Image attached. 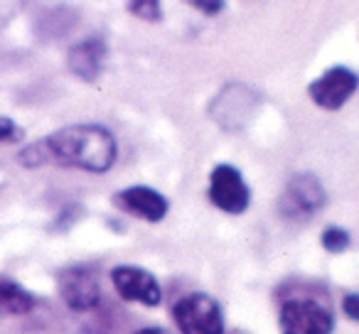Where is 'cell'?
<instances>
[{"label":"cell","instance_id":"6da1fadb","mask_svg":"<svg viewBox=\"0 0 359 334\" xmlns=\"http://www.w3.org/2000/svg\"><path fill=\"white\" fill-rule=\"evenodd\" d=\"M47 162H60L67 167L86 172H106L114 167L118 145L109 128L96 123H79L60 128L42 138Z\"/></svg>","mask_w":359,"mask_h":334},{"label":"cell","instance_id":"e0dca14e","mask_svg":"<svg viewBox=\"0 0 359 334\" xmlns=\"http://www.w3.org/2000/svg\"><path fill=\"white\" fill-rule=\"evenodd\" d=\"M133 334H170L168 329H163V327H143V329H138V332H133Z\"/></svg>","mask_w":359,"mask_h":334},{"label":"cell","instance_id":"ba28073f","mask_svg":"<svg viewBox=\"0 0 359 334\" xmlns=\"http://www.w3.org/2000/svg\"><path fill=\"white\" fill-rule=\"evenodd\" d=\"M111 283H114L116 293L128 302L158 307L163 300V290H160L155 275L145 268H138V265H116L111 270Z\"/></svg>","mask_w":359,"mask_h":334},{"label":"cell","instance_id":"30bf717a","mask_svg":"<svg viewBox=\"0 0 359 334\" xmlns=\"http://www.w3.org/2000/svg\"><path fill=\"white\" fill-rule=\"evenodd\" d=\"M106 42L101 37H91L79 45H74L67 55V67L81 81H96L104 71Z\"/></svg>","mask_w":359,"mask_h":334},{"label":"cell","instance_id":"9c48e42d","mask_svg":"<svg viewBox=\"0 0 359 334\" xmlns=\"http://www.w3.org/2000/svg\"><path fill=\"white\" fill-rule=\"evenodd\" d=\"M114 204L118 207V209L128 211V214L138 216V219L153 221V224L163 221L170 211L168 197L145 185H133V187H128V190L118 192V195L114 197Z\"/></svg>","mask_w":359,"mask_h":334},{"label":"cell","instance_id":"5b68a950","mask_svg":"<svg viewBox=\"0 0 359 334\" xmlns=\"http://www.w3.org/2000/svg\"><path fill=\"white\" fill-rule=\"evenodd\" d=\"M359 89V74L349 67H330L308 84V96L318 109L339 111Z\"/></svg>","mask_w":359,"mask_h":334},{"label":"cell","instance_id":"9a60e30c","mask_svg":"<svg viewBox=\"0 0 359 334\" xmlns=\"http://www.w3.org/2000/svg\"><path fill=\"white\" fill-rule=\"evenodd\" d=\"M342 312L347 314L352 322H359V295L357 293H349L344 295L342 300Z\"/></svg>","mask_w":359,"mask_h":334},{"label":"cell","instance_id":"5bb4252c","mask_svg":"<svg viewBox=\"0 0 359 334\" xmlns=\"http://www.w3.org/2000/svg\"><path fill=\"white\" fill-rule=\"evenodd\" d=\"M22 138V130L15 120L0 116V143H18Z\"/></svg>","mask_w":359,"mask_h":334},{"label":"cell","instance_id":"2e32d148","mask_svg":"<svg viewBox=\"0 0 359 334\" xmlns=\"http://www.w3.org/2000/svg\"><path fill=\"white\" fill-rule=\"evenodd\" d=\"M192 8H197V11L205 13V15H219V13L226 8V3H212V0H195V3H192Z\"/></svg>","mask_w":359,"mask_h":334},{"label":"cell","instance_id":"8fae6325","mask_svg":"<svg viewBox=\"0 0 359 334\" xmlns=\"http://www.w3.org/2000/svg\"><path fill=\"white\" fill-rule=\"evenodd\" d=\"M35 309V298L20 283L0 278V317H20Z\"/></svg>","mask_w":359,"mask_h":334},{"label":"cell","instance_id":"7a4b0ae2","mask_svg":"<svg viewBox=\"0 0 359 334\" xmlns=\"http://www.w3.org/2000/svg\"><path fill=\"white\" fill-rule=\"evenodd\" d=\"M327 202L325 187L313 172H298L288 180L278 197V214L285 221H308L315 211H320Z\"/></svg>","mask_w":359,"mask_h":334},{"label":"cell","instance_id":"7c38bea8","mask_svg":"<svg viewBox=\"0 0 359 334\" xmlns=\"http://www.w3.org/2000/svg\"><path fill=\"white\" fill-rule=\"evenodd\" d=\"M349 231H344L342 226H327L320 236V244L327 253H342L349 249Z\"/></svg>","mask_w":359,"mask_h":334},{"label":"cell","instance_id":"8992f818","mask_svg":"<svg viewBox=\"0 0 359 334\" xmlns=\"http://www.w3.org/2000/svg\"><path fill=\"white\" fill-rule=\"evenodd\" d=\"M210 202L224 214H244L249 209L251 190L234 165H217L210 175Z\"/></svg>","mask_w":359,"mask_h":334},{"label":"cell","instance_id":"4fadbf2b","mask_svg":"<svg viewBox=\"0 0 359 334\" xmlns=\"http://www.w3.org/2000/svg\"><path fill=\"white\" fill-rule=\"evenodd\" d=\"M126 8H128V13H133L135 18H140V20H148V22L163 20L160 3H155V0H138V3H128Z\"/></svg>","mask_w":359,"mask_h":334},{"label":"cell","instance_id":"277c9868","mask_svg":"<svg viewBox=\"0 0 359 334\" xmlns=\"http://www.w3.org/2000/svg\"><path fill=\"white\" fill-rule=\"evenodd\" d=\"M280 334H332L334 317L330 307L313 298H293L280 305Z\"/></svg>","mask_w":359,"mask_h":334},{"label":"cell","instance_id":"52a82bcc","mask_svg":"<svg viewBox=\"0 0 359 334\" xmlns=\"http://www.w3.org/2000/svg\"><path fill=\"white\" fill-rule=\"evenodd\" d=\"M57 285H60L62 300L74 312L94 309L101 300L99 273L91 265H67L57 273Z\"/></svg>","mask_w":359,"mask_h":334},{"label":"cell","instance_id":"3957f363","mask_svg":"<svg viewBox=\"0 0 359 334\" xmlns=\"http://www.w3.org/2000/svg\"><path fill=\"white\" fill-rule=\"evenodd\" d=\"M172 319L182 334H224V312L207 293H190L172 307Z\"/></svg>","mask_w":359,"mask_h":334}]
</instances>
